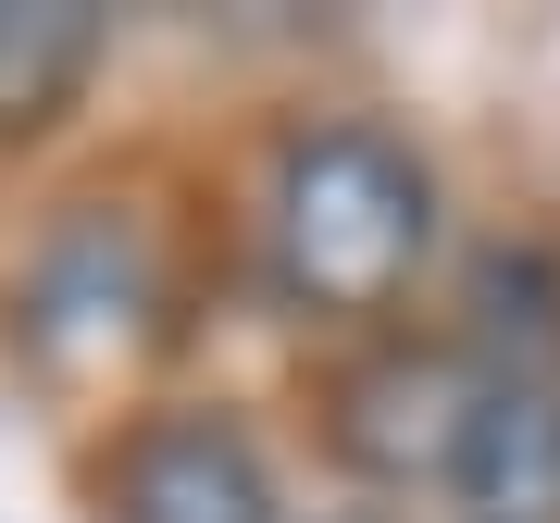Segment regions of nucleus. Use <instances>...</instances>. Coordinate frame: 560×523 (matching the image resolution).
<instances>
[{
  "mask_svg": "<svg viewBox=\"0 0 560 523\" xmlns=\"http://www.w3.org/2000/svg\"><path fill=\"white\" fill-rule=\"evenodd\" d=\"M474 362H386L374 386H349V449L386 486H448V449L474 423Z\"/></svg>",
  "mask_w": 560,
  "mask_h": 523,
  "instance_id": "20e7f679",
  "label": "nucleus"
},
{
  "mask_svg": "<svg viewBox=\"0 0 560 523\" xmlns=\"http://www.w3.org/2000/svg\"><path fill=\"white\" fill-rule=\"evenodd\" d=\"M101 75V0H0V138H50Z\"/></svg>",
  "mask_w": 560,
  "mask_h": 523,
  "instance_id": "39448f33",
  "label": "nucleus"
},
{
  "mask_svg": "<svg viewBox=\"0 0 560 523\" xmlns=\"http://www.w3.org/2000/svg\"><path fill=\"white\" fill-rule=\"evenodd\" d=\"M448 499L474 523H560V386L486 362L474 423L448 449Z\"/></svg>",
  "mask_w": 560,
  "mask_h": 523,
  "instance_id": "7ed1b4c3",
  "label": "nucleus"
},
{
  "mask_svg": "<svg viewBox=\"0 0 560 523\" xmlns=\"http://www.w3.org/2000/svg\"><path fill=\"white\" fill-rule=\"evenodd\" d=\"M349 523H374V511H349Z\"/></svg>",
  "mask_w": 560,
  "mask_h": 523,
  "instance_id": "423d86ee",
  "label": "nucleus"
},
{
  "mask_svg": "<svg viewBox=\"0 0 560 523\" xmlns=\"http://www.w3.org/2000/svg\"><path fill=\"white\" fill-rule=\"evenodd\" d=\"M113 523H275V474L224 411H162L113 462Z\"/></svg>",
  "mask_w": 560,
  "mask_h": 523,
  "instance_id": "f03ea898",
  "label": "nucleus"
},
{
  "mask_svg": "<svg viewBox=\"0 0 560 523\" xmlns=\"http://www.w3.org/2000/svg\"><path fill=\"white\" fill-rule=\"evenodd\" d=\"M423 237H436V200H423V175L374 138V125H324V138L287 150V175H275V262H287L300 300H324V312L399 300Z\"/></svg>",
  "mask_w": 560,
  "mask_h": 523,
  "instance_id": "f257e3e1",
  "label": "nucleus"
}]
</instances>
